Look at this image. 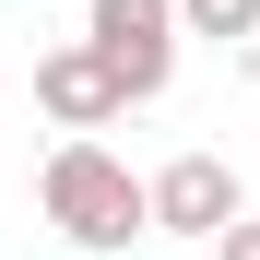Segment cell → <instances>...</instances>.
Masks as SVG:
<instances>
[{
  "mask_svg": "<svg viewBox=\"0 0 260 260\" xmlns=\"http://www.w3.org/2000/svg\"><path fill=\"white\" fill-rule=\"evenodd\" d=\"M36 107H48L71 142H95V130H107L130 95H118V71H107L95 48H48V59H36Z\"/></svg>",
  "mask_w": 260,
  "mask_h": 260,
  "instance_id": "277c9868",
  "label": "cell"
},
{
  "mask_svg": "<svg viewBox=\"0 0 260 260\" xmlns=\"http://www.w3.org/2000/svg\"><path fill=\"white\" fill-rule=\"evenodd\" d=\"M36 201H48V225H59L71 248H130V237H154V178H130L107 142H59L48 178H36Z\"/></svg>",
  "mask_w": 260,
  "mask_h": 260,
  "instance_id": "6da1fadb",
  "label": "cell"
},
{
  "mask_svg": "<svg viewBox=\"0 0 260 260\" xmlns=\"http://www.w3.org/2000/svg\"><path fill=\"white\" fill-rule=\"evenodd\" d=\"M178 0H95L83 12V48H95L107 71H118V95L142 107V95H166V71H178Z\"/></svg>",
  "mask_w": 260,
  "mask_h": 260,
  "instance_id": "7a4b0ae2",
  "label": "cell"
},
{
  "mask_svg": "<svg viewBox=\"0 0 260 260\" xmlns=\"http://www.w3.org/2000/svg\"><path fill=\"white\" fill-rule=\"evenodd\" d=\"M225 225H237V166L225 154L154 166V237H225Z\"/></svg>",
  "mask_w": 260,
  "mask_h": 260,
  "instance_id": "3957f363",
  "label": "cell"
},
{
  "mask_svg": "<svg viewBox=\"0 0 260 260\" xmlns=\"http://www.w3.org/2000/svg\"><path fill=\"white\" fill-rule=\"evenodd\" d=\"M178 24L225 48V36H260V0H178Z\"/></svg>",
  "mask_w": 260,
  "mask_h": 260,
  "instance_id": "5b68a950",
  "label": "cell"
},
{
  "mask_svg": "<svg viewBox=\"0 0 260 260\" xmlns=\"http://www.w3.org/2000/svg\"><path fill=\"white\" fill-rule=\"evenodd\" d=\"M213 248H225V260H260V213H237V225L213 237Z\"/></svg>",
  "mask_w": 260,
  "mask_h": 260,
  "instance_id": "8992f818",
  "label": "cell"
}]
</instances>
